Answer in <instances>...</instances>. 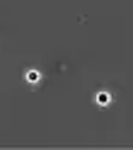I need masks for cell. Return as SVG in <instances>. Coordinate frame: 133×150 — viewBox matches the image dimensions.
<instances>
[{
	"mask_svg": "<svg viewBox=\"0 0 133 150\" xmlns=\"http://www.w3.org/2000/svg\"><path fill=\"white\" fill-rule=\"evenodd\" d=\"M27 80H29V82H36V80H39V73H36V70H29V73H27Z\"/></svg>",
	"mask_w": 133,
	"mask_h": 150,
	"instance_id": "1",
	"label": "cell"
}]
</instances>
